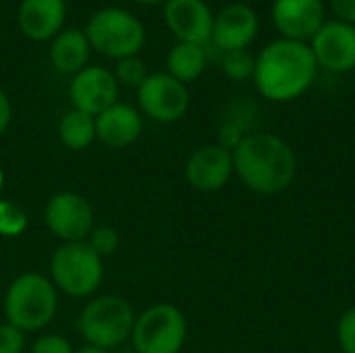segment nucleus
<instances>
[{
  "label": "nucleus",
  "mask_w": 355,
  "mask_h": 353,
  "mask_svg": "<svg viewBox=\"0 0 355 353\" xmlns=\"http://www.w3.org/2000/svg\"><path fill=\"white\" fill-rule=\"evenodd\" d=\"M270 15L281 37L302 44H310L327 23L322 0H275Z\"/></svg>",
  "instance_id": "12"
},
{
  "label": "nucleus",
  "mask_w": 355,
  "mask_h": 353,
  "mask_svg": "<svg viewBox=\"0 0 355 353\" xmlns=\"http://www.w3.org/2000/svg\"><path fill=\"white\" fill-rule=\"evenodd\" d=\"M144 131L141 112L125 102H114L96 117V139L104 146L121 150L139 139Z\"/></svg>",
  "instance_id": "17"
},
{
  "label": "nucleus",
  "mask_w": 355,
  "mask_h": 353,
  "mask_svg": "<svg viewBox=\"0 0 355 353\" xmlns=\"http://www.w3.org/2000/svg\"><path fill=\"white\" fill-rule=\"evenodd\" d=\"M318 64L310 44L279 37L256 56L254 83L272 102H289L308 92L314 83Z\"/></svg>",
  "instance_id": "1"
},
{
  "label": "nucleus",
  "mask_w": 355,
  "mask_h": 353,
  "mask_svg": "<svg viewBox=\"0 0 355 353\" xmlns=\"http://www.w3.org/2000/svg\"><path fill=\"white\" fill-rule=\"evenodd\" d=\"M23 352H25V333L8 322H2L0 325V353Z\"/></svg>",
  "instance_id": "26"
},
{
  "label": "nucleus",
  "mask_w": 355,
  "mask_h": 353,
  "mask_svg": "<svg viewBox=\"0 0 355 353\" xmlns=\"http://www.w3.org/2000/svg\"><path fill=\"white\" fill-rule=\"evenodd\" d=\"M187 339L185 314L173 304H154L137 314L131 341L137 353H179Z\"/></svg>",
  "instance_id": "7"
},
{
  "label": "nucleus",
  "mask_w": 355,
  "mask_h": 353,
  "mask_svg": "<svg viewBox=\"0 0 355 353\" xmlns=\"http://www.w3.org/2000/svg\"><path fill=\"white\" fill-rule=\"evenodd\" d=\"M44 223L56 239L73 243L87 239L96 227V216L92 204L83 196L75 191H60L46 202Z\"/></svg>",
  "instance_id": "9"
},
{
  "label": "nucleus",
  "mask_w": 355,
  "mask_h": 353,
  "mask_svg": "<svg viewBox=\"0 0 355 353\" xmlns=\"http://www.w3.org/2000/svg\"><path fill=\"white\" fill-rule=\"evenodd\" d=\"M137 314L131 304L121 295L92 298L77 316V331L85 345L98 350H114L131 339Z\"/></svg>",
  "instance_id": "4"
},
{
  "label": "nucleus",
  "mask_w": 355,
  "mask_h": 353,
  "mask_svg": "<svg viewBox=\"0 0 355 353\" xmlns=\"http://www.w3.org/2000/svg\"><path fill=\"white\" fill-rule=\"evenodd\" d=\"M335 19L355 25V0H329Z\"/></svg>",
  "instance_id": "28"
},
{
  "label": "nucleus",
  "mask_w": 355,
  "mask_h": 353,
  "mask_svg": "<svg viewBox=\"0 0 355 353\" xmlns=\"http://www.w3.org/2000/svg\"><path fill=\"white\" fill-rule=\"evenodd\" d=\"M206 62H208V56H206L204 46L179 42V44H175L168 50V56H166V73L171 77H175L177 81H181V83L187 85V83L196 81L204 73Z\"/></svg>",
  "instance_id": "19"
},
{
  "label": "nucleus",
  "mask_w": 355,
  "mask_h": 353,
  "mask_svg": "<svg viewBox=\"0 0 355 353\" xmlns=\"http://www.w3.org/2000/svg\"><path fill=\"white\" fill-rule=\"evenodd\" d=\"M133 2H137V4H141V6H158V4L164 6L166 0H133Z\"/></svg>",
  "instance_id": "31"
},
{
  "label": "nucleus",
  "mask_w": 355,
  "mask_h": 353,
  "mask_svg": "<svg viewBox=\"0 0 355 353\" xmlns=\"http://www.w3.org/2000/svg\"><path fill=\"white\" fill-rule=\"evenodd\" d=\"M112 73H114L119 85L123 83V85L135 87V89H137V87L146 81V77L150 75L148 69H146V64H144V60H141L139 56H127V58L116 60V67H114Z\"/></svg>",
  "instance_id": "24"
},
{
  "label": "nucleus",
  "mask_w": 355,
  "mask_h": 353,
  "mask_svg": "<svg viewBox=\"0 0 355 353\" xmlns=\"http://www.w3.org/2000/svg\"><path fill=\"white\" fill-rule=\"evenodd\" d=\"M75 353H110L106 350H98V347H92V345H83L79 350H75Z\"/></svg>",
  "instance_id": "30"
},
{
  "label": "nucleus",
  "mask_w": 355,
  "mask_h": 353,
  "mask_svg": "<svg viewBox=\"0 0 355 353\" xmlns=\"http://www.w3.org/2000/svg\"><path fill=\"white\" fill-rule=\"evenodd\" d=\"M10 119H12V104H10V98L6 96V92L0 87V135L8 129Z\"/></svg>",
  "instance_id": "29"
},
{
  "label": "nucleus",
  "mask_w": 355,
  "mask_h": 353,
  "mask_svg": "<svg viewBox=\"0 0 355 353\" xmlns=\"http://www.w3.org/2000/svg\"><path fill=\"white\" fill-rule=\"evenodd\" d=\"M223 71L231 81H248L254 79L256 56L250 50H231L223 56Z\"/></svg>",
  "instance_id": "22"
},
{
  "label": "nucleus",
  "mask_w": 355,
  "mask_h": 353,
  "mask_svg": "<svg viewBox=\"0 0 355 353\" xmlns=\"http://www.w3.org/2000/svg\"><path fill=\"white\" fill-rule=\"evenodd\" d=\"M233 171L256 193H279L295 177V154L272 133H250L233 150Z\"/></svg>",
  "instance_id": "2"
},
{
  "label": "nucleus",
  "mask_w": 355,
  "mask_h": 353,
  "mask_svg": "<svg viewBox=\"0 0 355 353\" xmlns=\"http://www.w3.org/2000/svg\"><path fill=\"white\" fill-rule=\"evenodd\" d=\"M58 139L69 150H85L96 141V117L71 108L58 123Z\"/></svg>",
  "instance_id": "20"
},
{
  "label": "nucleus",
  "mask_w": 355,
  "mask_h": 353,
  "mask_svg": "<svg viewBox=\"0 0 355 353\" xmlns=\"http://www.w3.org/2000/svg\"><path fill=\"white\" fill-rule=\"evenodd\" d=\"M337 337H339V345L343 353H355V308L347 310L341 316Z\"/></svg>",
  "instance_id": "27"
},
{
  "label": "nucleus",
  "mask_w": 355,
  "mask_h": 353,
  "mask_svg": "<svg viewBox=\"0 0 355 353\" xmlns=\"http://www.w3.org/2000/svg\"><path fill=\"white\" fill-rule=\"evenodd\" d=\"M69 98L75 110L98 117L119 102V81L110 69L102 64H87L71 77Z\"/></svg>",
  "instance_id": "10"
},
{
  "label": "nucleus",
  "mask_w": 355,
  "mask_h": 353,
  "mask_svg": "<svg viewBox=\"0 0 355 353\" xmlns=\"http://www.w3.org/2000/svg\"><path fill=\"white\" fill-rule=\"evenodd\" d=\"M2 187H4V173L0 169V198H2Z\"/></svg>",
  "instance_id": "32"
},
{
  "label": "nucleus",
  "mask_w": 355,
  "mask_h": 353,
  "mask_svg": "<svg viewBox=\"0 0 355 353\" xmlns=\"http://www.w3.org/2000/svg\"><path fill=\"white\" fill-rule=\"evenodd\" d=\"M139 110L156 123H175L189 108L187 85L171 77L166 71H156L137 87Z\"/></svg>",
  "instance_id": "8"
},
{
  "label": "nucleus",
  "mask_w": 355,
  "mask_h": 353,
  "mask_svg": "<svg viewBox=\"0 0 355 353\" xmlns=\"http://www.w3.org/2000/svg\"><path fill=\"white\" fill-rule=\"evenodd\" d=\"M67 0H21L17 23L21 33L33 42H50L64 29Z\"/></svg>",
  "instance_id": "16"
},
{
  "label": "nucleus",
  "mask_w": 355,
  "mask_h": 353,
  "mask_svg": "<svg viewBox=\"0 0 355 353\" xmlns=\"http://www.w3.org/2000/svg\"><path fill=\"white\" fill-rule=\"evenodd\" d=\"M260 31V19L258 12L243 2L227 4L214 15L212 25V37L210 42L216 44L223 52L231 50H248L250 44L256 40Z\"/></svg>",
  "instance_id": "13"
},
{
  "label": "nucleus",
  "mask_w": 355,
  "mask_h": 353,
  "mask_svg": "<svg viewBox=\"0 0 355 353\" xmlns=\"http://www.w3.org/2000/svg\"><path fill=\"white\" fill-rule=\"evenodd\" d=\"M29 353H75L71 341L58 333H46V335H40Z\"/></svg>",
  "instance_id": "25"
},
{
  "label": "nucleus",
  "mask_w": 355,
  "mask_h": 353,
  "mask_svg": "<svg viewBox=\"0 0 355 353\" xmlns=\"http://www.w3.org/2000/svg\"><path fill=\"white\" fill-rule=\"evenodd\" d=\"M27 225H29V218L25 210L12 200L0 198V237L4 239L21 237L27 231Z\"/></svg>",
  "instance_id": "21"
},
{
  "label": "nucleus",
  "mask_w": 355,
  "mask_h": 353,
  "mask_svg": "<svg viewBox=\"0 0 355 353\" xmlns=\"http://www.w3.org/2000/svg\"><path fill=\"white\" fill-rule=\"evenodd\" d=\"M162 15L168 31L179 42L198 46L210 42L214 15L204 0H166Z\"/></svg>",
  "instance_id": "14"
},
{
  "label": "nucleus",
  "mask_w": 355,
  "mask_h": 353,
  "mask_svg": "<svg viewBox=\"0 0 355 353\" xmlns=\"http://www.w3.org/2000/svg\"><path fill=\"white\" fill-rule=\"evenodd\" d=\"M85 243L104 260V258H110L119 252V246H121V237L116 233L114 227L110 225H100V227H94L92 233L87 235Z\"/></svg>",
  "instance_id": "23"
},
{
  "label": "nucleus",
  "mask_w": 355,
  "mask_h": 353,
  "mask_svg": "<svg viewBox=\"0 0 355 353\" xmlns=\"http://www.w3.org/2000/svg\"><path fill=\"white\" fill-rule=\"evenodd\" d=\"M50 62L62 75H75L89 64L92 46L83 29L69 27L50 40Z\"/></svg>",
  "instance_id": "18"
},
{
  "label": "nucleus",
  "mask_w": 355,
  "mask_h": 353,
  "mask_svg": "<svg viewBox=\"0 0 355 353\" xmlns=\"http://www.w3.org/2000/svg\"><path fill=\"white\" fill-rule=\"evenodd\" d=\"M310 50L318 67L333 73H349L355 69V25L339 19L327 21L310 42Z\"/></svg>",
  "instance_id": "11"
},
{
  "label": "nucleus",
  "mask_w": 355,
  "mask_h": 353,
  "mask_svg": "<svg viewBox=\"0 0 355 353\" xmlns=\"http://www.w3.org/2000/svg\"><path fill=\"white\" fill-rule=\"evenodd\" d=\"M92 50L106 58L137 56L146 44V25L127 8L104 6L96 10L83 27Z\"/></svg>",
  "instance_id": "5"
},
{
  "label": "nucleus",
  "mask_w": 355,
  "mask_h": 353,
  "mask_svg": "<svg viewBox=\"0 0 355 353\" xmlns=\"http://www.w3.org/2000/svg\"><path fill=\"white\" fill-rule=\"evenodd\" d=\"M104 279V260L85 243H60L50 258V281L71 298H89Z\"/></svg>",
  "instance_id": "6"
},
{
  "label": "nucleus",
  "mask_w": 355,
  "mask_h": 353,
  "mask_svg": "<svg viewBox=\"0 0 355 353\" xmlns=\"http://www.w3.org/2000/svg\"><path fill=\"white\" fill-rule=\"evenodd\" d=\"M58 310V289L40 273H23L6 289L4 316L6 322L23 333L46 329Z\"/></svg>",
  "instance_id": "3"
},
{
  "label": "nucleus",
  "mask_w": 355,
  "mask_h": 353,
  "mask_svg": "<svg viewBox=\"0 0 355 353\" xmlns=\"http://www.w3.org/2000/svg\"><path fill=\"white\" fill-rule=\"evenodd\" d=\"M233 152L220 144H208L191 152L185 164V179L198 191H218L233 175Z\"/></svg>",
  "instance_id": "15"
}]
</instances>
